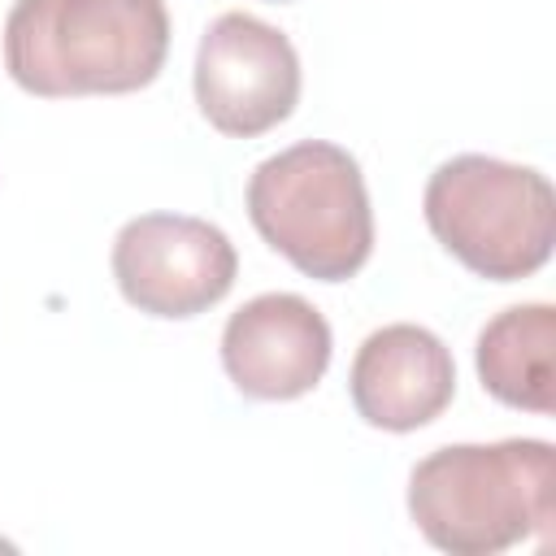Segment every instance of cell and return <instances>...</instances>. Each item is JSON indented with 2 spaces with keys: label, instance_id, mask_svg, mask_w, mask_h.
<instances>
[{
  "label": "cell",
  "instance_id": "1",
  "mask_svg": "<svg viewBox=\"0 0 556 556\" xmlns=\"http://www.w3.org/2000/svg\"><path fill=\"white\" fill-rule=\"evenodd\" d=\"M408 517L430 547L495 556L556 534V447L547 439L447 443L408 473Z\"/></svg>",
  "mask_w": 556,
  "mask_h": 556
},
{
  "label": "cell",
  "instance_id": "2",
  "mask_svg": "<svg viewBox=\"0 0 556 556\" xmlns=\"http://www.w3.org/2000/svg\"><path fill=\"white\" fill-rule=\"evenodd\" d=\"M165 56V0H13L4 17V70L43 100L143 91Z\"/></svg>",
  "mask_w": 556,
  "mask_h": 556
},
{
  "label": "cell",
  "instance_id": "3",
  "mask_svg": "<svg viewBox=\"0 0 556 556\" xmlns=\"http://www.w3.org/2000/svg\"><path fill=\"white\" fill-rule=\"evenodd\" d=\"M256 235L304 278L348 282L374 252V208L356 156L326 139L265 156L248 178Z\"/></svg>",
  "mask_w": 556,
  "mask_h": 556
},
{
  "label": "cell",
  "instance_id": "4",
  "mask_svg": "<svg viewBox=\"0 0 556 556\" xmlns=\"http://www.w3.org/2000/svg\"><path fill=\"white\" fill-rule=\"evenodd\" d=\"M430 235L478 278L517 282L547 265L556 243V191L534 165L460 152L421 195Z\"/></svg>",
  "mask_w": 556,
  "mask_h": 556
},
{
  "label": "cell",
  "instance_id": "5",
  "mask_svg": "<svg viewBox=\"0 0 556 556\" xmlns=\"http://www.w3.org/2000/svg\"><path fill=\"white\" fill-rule=\"evenodd\" d=\"M239 252L222 226L187 213L130 217L113 239V278L130 308L187 321L222 304L235 287Z\"/></svg>",
  "mask_w": 556,
  "mask_h": 556
},
{
  "label": "cell",
  "instance_id": "6",
  "mask_svg": "<svg viewBox=\"0 0 556 556\" xmlns=\"http://www.w3.org/2000/svg\"><path fill=\"white\" fill-rule=\"evenodd\" d=\"M191 87L213 130L230 139H256L295 113L300 56L278 26L230 9L200 35Z\"/></svg>",
  "mask_w": 556,
  "mask_h": 556
},
{
  "label": "cell",
  "instance_id": "7",
  "mask_svg": "<svg viewBox=\"0 0 556 556\" xmlns=\"http://www.w3.org/2000/svg\"><path fill=\"white\" fill-rule=\"evenodd\" d=\"M330 321L295 291L252 295L222 330V369L248 400H300L330 369Z\"/></svg>",
  "mask_w": 556,
  "mask_h": 556
},
{
  "label": "cell",
  "instance_id": "8",
  "mask_svg": "<svg viewBox=\"0 0 556 556\" xmlns=\"http://www.w3.org/2000/svg\"><path fill=\"white\" fill-rule=\"evenodd\" d=\"M352 408L365 426L408 434L443 417L456 395V361L447 343L413 321H391L374 330L348 374Z\"/></svg>",
  "mask_w": 556,
  "mask_h": 556
},
{
  "label": "cell",
  "instance_id": "9",
  "mask_svg": "<svg viewBox=\"0 0 556 556\" xmlns=\"http://www.w3.org/2000/svg\"><path fill=\"white\" fill-rule=\"evenodd\" d=\"M478 382L491 400L521 413H556V308L513 304L478 330Z\"/></svg>",
  "mask_w": 556,
  "mask_h": 556
},
{
  "label": "cell",
  "instance_id": "10",
  "mask_svg": "<svg viewBox=\"0 0 556 556\" xmlns=\"http://www.w3.org/2000/svg\"><path fill=\"white\" fill-rule=\"evenodd\" d=\"M274 4H287V0H274Z\"/></svg>",
  "mask_w": 556,
  "mask_h": 556
}]
</instances>
